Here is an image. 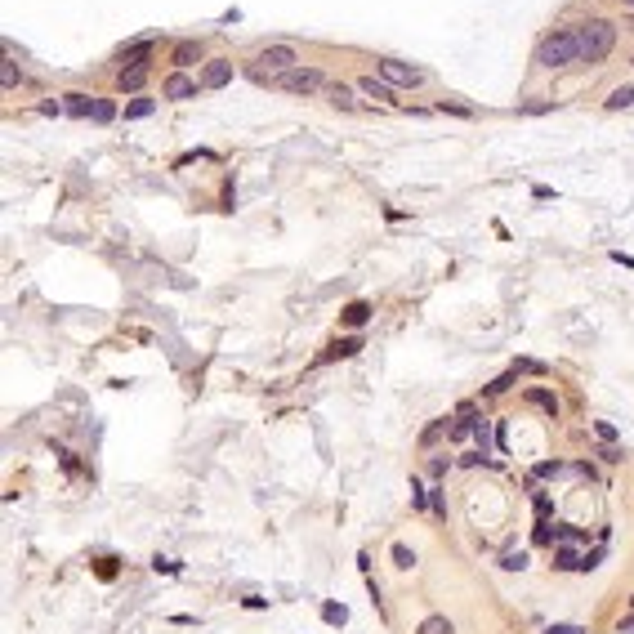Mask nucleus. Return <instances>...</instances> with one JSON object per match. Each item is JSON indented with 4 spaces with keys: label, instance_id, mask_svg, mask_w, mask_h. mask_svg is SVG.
Here are the masks:
<instances>
[{
    "label": "nucleus",
    "instance_id": "nucleus-1",
    "mask_svg": "<svg viewBox=\"0 0 634 634\" xmlns=\"http://www.w3.org/2000/svg\"><path fill=\"white\" fill-rule=\"evenodd\" d=\"M576 45H581V63H603L617 45V23H608V18L576 23Z\"/></svg>",
    "mask_w": 634,
    "mask_h": 634
},
{
    "label": "nucleus",
    "instance_id": "nucleus-2",
    "mask_svg": "<svg viewBox=\"0 0 634 634\" xmlns=\"http://www.w3.org/2000/svg\"><path fill=\"white\" fill-rule=\"evenodd\" d=\"M536 63H541V68H567V63H581L576 27H558V32L545 36V41L536 45Z\"/></svg>",
    "mask_w": 634,
    "mask_h": 634
},
{
    "label": "nucleus",
    "instance_id": "nucleus-3",
    "mask_svg": "<svg viewBox=\"0 0 634 634\" xmlns=\"http://www.w3.org/2000/svg\"><path fill=\"white\" fill-rule=\"evenodd\" d=\"M321 72L317 68H290L286 77H277V90H286V94H313V90H321Z\"/></svg>",
    "mask_w": 634,
    "mask_h": 634
},
{
    "label": "nucleus",
    "instance_id": "nucleus-4",
    "mask_svg": "<svg viewBox=\"0 0 634 634\" xmlns=\"http://www.w3.org/2000/svg\"><path fill=\"white\" fill-rule=\"evenodd\" d=\"M380 77L389 81V85H402V90H415V85L424 81V72H420V68H411V63H402V59H380Z\"/></svg>",
    "mask_w": 634,
    "mask_h": 634
},
{
    "label": "nucleus",
    "instance_id": "nucleus-5",
    "mask_svg": "<svg viewBox=\"0 0 634 634\" xmlns=\"http://www.w3.org/2000/svg\"><path fill=\"white\" fill-rule=\"evenodd\" d=\"M259 63H264V72H277V77H286L290 68H299V54H295V45H268V50L259 54Z\"/></svg>",
    "mask_w": 634,
    "mask_h": 634
},
{
    "label": "nucleus",
    "instance_id": "nucleus-6",
    "mask_svg": "<svg viewBox=\"0 0 634 634\" xmlns=\"http://www.w3.org/2000/svg\"><path fill=\"white\" fill-rule=\"evenodd\" d=\"M197 90H201V85H197L192 77H188V72H170V77H166V85H161V94H166V99H175V103L197 99Z\"/></svg>",
    "mask_w": 634,
    "mask_h": 634
},
{
    "label": "nucleus",
    "instance_id": "nucleus-7",
    "mask_svg": "<svg viewBox=\"0 0 634 634\" xmlns=\"http://www.w3.org/2000/svg\"><path fill=\"white\" fill-rule=\"evenodd\" d=\"M228 81H232V63L228 59H210V63H206V72H201L206 90H224Z\"/></svg>",
    "mask_w": 634,
    "mask_h": 634
},
{
    "label": "nucleus",
    "instance_id": "nucleus-8",
    "mask_svg": "<svg viewBox=\"0 0 634 634\" xmlns=\"http://www.w3.org/2000/svg\"><path fill=\"white\" fill-rule=\"evenodd\" d=\"M148 59H152V41H135V45H126V50H121V72H130V68H148Z\"/></svg>",
    "mask_w": 634,
    "mask_h": 634
},
{
    "label": "nucleus",
    "instance_id": "nucleus-9",
    "mask_svg": "<svg viewBox=\"0 0 634 634\" xmlns=\"http://www.w3.org/2000/svg\"><path fill=\"white\" fill-rule=\"evenodd\" d=\"M170 63H175V72H188L192 63H201V41H179L175 54H170Z\"/></svg>",
    "mask_w": 634,
    "mask_h": 634
},
{
    "label": "nucleus",
    "instance_id": "nucleus-10",
    "mask_svg": "<svg viewBox=\"0 0 634 634\" xmlns=\"http://www.w3.org/2000/svg\"><path fill=\"white\" fill-rule=\"evenodd\" d=\"M581 563H585L581 545H554V567L558 572H581Z\"/></svg>",
    "mask_w": 634,
    "mask_h": 634
},
{
    "label": "nucleus",
    "instance_id": "nucleus-11",
    "mask_svg": "<svg viewBox=\"0 0 634 634\" xmlns=\"http://www.w3.org/2000/svg\"><path fill=\"white\" fill-rule=\"evenodd\" d=\"M357 90L366 94V99H380V103H393V85L389 81H375V77H362L357 81Z\"/></svg>",
    "mask_w": 634,
    "mask_h": 634
},
{
    "label": "nucleus",
    "instance_id": "nucleus-12",
    "mask_svg": "<svg viewBox=\"0 0 634 634\" xmlns=\"http://www.w3.org/2000/svg\"><path fill=\"white\" fill-rule=\"evenodd\" d=\"M357 348H362V339H357V335H348V339H335V344H330L326 353H321V362H335V357H353Z\"/></svg>",
    "mask_w": 634,
    "mask_h": 634
},
{
    "label": "nucleus",
    "instance_id": "nucleus-13",
    "mask_svg": "<svg viewBox=\"0 0 634 634\" xmlns=\"http://www.w3.org/2000/svg\"><path fill=\"white\" fill-rule=\"evenodd\" d=\"M63 112H72V117H94L90 94H63Z\"/></svg>",
    "mask_w": 634,
    "mask_h": 634
},
{
    "label": "nucleus",
    "instance_id": "nucleus-14",
    "mask_svg": "<svg viewBox=\"0 0 634 634\" xmlns=\"http://www.w3.org/2000/svg\"><path fill=\"white\" fill-rule=\"evenodd\" d=\"M326 94H330V103H335L339 112H353V108H357L353 90H348V85H339V81H335V85H326Z\"/></svg>",
    "mask_w": 634,
    "mask_h": 634
},
{
    "label": "nucleus",
    "instance_id": "nucleus-15",
    "mask_svg": "<svg viewBox=\"0 0 634 634\" xmlns=\"http://www.w3.org/2000/svg\"><path fill=\"white\" fill-rule=\"evenodd\" d=\"M523 397H527V402H532V406H541V411H550V415H558V397H554L550 389H527Z\"/></svg>",
    "mask_w": 634,
    "mask_h": 634
},
{
    "label": "nucleus",
    "instance_id": "nucleus-16",
    "mask_svg": "<svg viewBox=\"0 0 634 634\" xmlns=\"http://www.w3.org/2000/svg\"><path fill=\"white\" fill-rule=\"evenodd\" d=\"M339 317H344V326H362V321L371 317V304H366V299H353V304H348Z\"/></svg>",
    "mask_w": 634,
    "mask_h": 634
},
{
    "label": "nucleus",
    "instance_id": "nucleus-17",
    "mask_svg": "<svg viewBox=\"0 0 634 634\" xmlns=\"http://www.w3.org/2000/svg\"><path fill=\"white\" fill-rule=\"evenodd\" d=\"M415 634H456V626H451L447 617H424V621H420V630H415Z\"/></svg>",
    "mask_w": 634,
    "mask_h": 634
},
{
    "label": "nucleus",
    "instance_id": "nucleus-18",
    "mask_svg": "<svg viewBox=\"0 0 634 634\" xmlns=\"http://www.w3.org/2000/svg\"><path fill=\"white\" fill-rule=\"evenodd\" d=\"M442 433H451V420H447V415H442V420H433V424H429V429H424V433H420V447H433V442H438V438H442Z\"/></svg>",
    "mask_w": 634,
    "mask_h": 634
},
{
    "label": "nucleus",
    "instance_id": "nucleus-19",
    "mask_svg": "<svg viewBox=\"0 0 634 634\" xmlns=\"http://www.w3.org/2000/svg\"><path fill=\"white\" fill-rule=\"evenodd\" d=\"M157 112V99H135V103H126V117L130 121H143V117H152Z\"/></svg>",
    "mask_w": 634,
    "mask_h": 634
},
{
    "label": "nucleus",
    "instance_id": "nucleus-20",
    "mask_svg": "<svg viewBox=\"0 0 634 634\" xmlns=\"http://www.w3.org/2000/svg\"><path fill=\"white\" fill-rule=\"evenodd\" d=\"M621 108H634V85H621V90H612L608 112H621Z\"/></svg>",
    "mask_w": 634,
    "mask_h": 634
},
{
    "label": "nucleus",
    "instance_id": "nucleus-21",
    "mask_svg": "<svg viewBox=\"0 0 634 634\" xmlns=\"http://www.w3.org/2000/svg\"><path fill=\"white\" fill-rule=\"evenodd\" d=\"M321 621H326V626H344L348 608H344V603H321Z\"/></svg>",
    "mask_w": 634,
    "mask_h": 634
},
{
    "label": "nucleus",
    "instance_id": "nucleus-22",
    "mask_svg": "<svg viewBox=\"0 0 634 634\" xmlns=\"http://www.w3.org/2000/svg\"><path fill=\"white\" fill-rule=\"evenodd\" d=\"M121 90H143V81H148V68H130V72H121Z\"/></svg>",
    "mask_w": 634,
    "mask_h": 634
},
{
    "label": "nucleus",
    "instance_id": "nucleus-23",
    "mask_svg": "<svg viewBox=\"0 0 634 634\" xmlns=\"http://www.w3.org/2000/svg\"><path fill=\"white\" fill-rule=\"evenodd\" d=\"M112 117H117V103H112V99H94V121H99V126H108Z\"/></svg>",
    "mask_w": 634,
    "mask_h": 634
},
{
    "label": "nucleus",
    "instance_id": "nucleus-24",
    "mask_svg": "<svg viewBox=\"0 0 634 634\" xmlns=\"http://www.w3.org/2000/svg\"><path fill=\"white\" fill-rule=\"evenodd\" d=\"M500 567H505V572H523V567H527V554H523V550L500 554Z\"/></svg>",
    "mask_w": 634,
    "mask_h": 634
},
{
    "label": "nucleus",
    "instance_id": "nucleus-25",
    "mask_svg": "<svg viewBox=\"0 0 634 634\" xmlns=\"http://www.w3.org/2000/svg\"><path fill=\"white\" fill-rule=\"evenodd\" d=\"M393 567H402V572H406V567H415V550H406V545L397 541L393 545Z\"/></svg>",
    "mask_w": 634,
    "mask_h": 634
},
{
    "label": "nucleus",
    "instance_id": "nucleus-26",
    "mask_svg": "<svg viewBox=\"0 0 634 634\" xmlns=\"http://www.w3.org/2000/svg\"><path fill=\"white\" fill-rule=\"evenodd\" d=\"M411 505H415V509H429V505H433V496L420 487V478H411Z\"/></svg>",
    "mask_w": 634,
    "mask_h": 634
},
{
    "label": "nucleus",
    "instance_id": "nucleus-27",
    "mask_svg": "<svg viewBox=\"0 0 634 634\" xmlns=\"http://www.w3.org/2000/svg\"><path fill=\"white\" fill-rule=\"evenodd\" d=\"M18 81H23V72H18L14 63H5V68H0V85H5V90H14Z\"/></svg>",
    "mask_w": 634,
    "mask_h": 634
},
{
    "label": "nucleus",
    "instance_id": "nucleus-28",
    "mask_svg": "<svg viewBox=\"0 0 634 634\" xmlns=\"http://www.w3.org/2000/svg\"><path fill=\"white\" fill-rule=\"evenodd\" d=\"M532 474H536V478H554V474H563V465H558V460H541Z\"/></svg>",
    "mask_w": 634,
    "mask_h": 634
},
{
    "label": "nucleus",
    "instance_id": "nucleus-29",
    "mask_svg": "<svg viewBox=\"0 0 634 634\" xmlns=\"http://www.w3.org/2000/svg\"><path fill=\"white\" fill-rule=\"evenodd\" d=\"M514 375H518V366H514V371H505L500 380H491V384H487V393H505L509 384H514Z\"/></svg>",
    "mask_w": 634,
    "mask_h": 634
},
{
    "label": "nucleus",
    "instance_id": "nucleus-30",
    "mask_svg": "<svg viewBox=\"0 0 634 634\" xmlns=\"http://www.w3.org/2000/svg\"><path fill=\"white\" fill-rule=\"evenodd\" d=\"M594 433H599V438H603V442H617V429H612V424H608V420H594Z\"/></svg>",
    "mask_w": 634,
    "mask_h": 634
},
{
    "label": "nucleus",
    "instance_id": "nucleus-31",
    "mask_svg": "<svg viewBox=\"0 0 634 634\" xmlns=\"http://www.w3.org/2000/svg\"><path fill=\"white\" fill-rule=\"evenodd\" d=\"M152 567H157V572H166V576H175V572H179V563H175V558H161V554L152 558Z\"/></svg>",
    "mask_w": 634,
    "mask_h": 634
},
{
    "label": "nucleus",
    "instance_id": "nucleus-32",
    "mask_svg": "<svg viewBox=\"0 0 634 634\" xmlns=\"http://www.w3.org/2000/svg\"><path fill=\"white\" fill-rule=\"evenodd\" d=\"M99 576H103V581H112V576H117V558H103V563H99Z\"/></svg>",
    "mask_w": 634,
    "mask_h": 634
},
{
    "label": "nucleus",
    "instance_id": "nucleus-33",
    "mask_svg": "<svg viewBox=\"0 0 634 634\" xmlns=\"http://www.w3.org/2000/svg\"><path fill=\"white\" fill-rule=\"evenodd\" d=\"M550 108H554V103H527L523 117H541V112H550Z\"/></svg>",
    "mask_w": 634,
    "mask_h": 634
},
{
    "label": "nucleus",
    "instance_id": "nucleus-34",
    "mask_svg": "<svg viewBox=\"0 0 634 634\" xmlns=\"http://www.w3.org/2000/svg\"><path fill=\"white\" fill-rule=\"evenodd\" d=\"M438 108H442V112H456V117H469V108H465V103H447V99H442Z\"/></svg>",
    "mask_w": 634,
    "mask_h": 634
},
{
    "label": "nucleus",
    "instance_id": "nucleus-35",
    "mask_svg": "<svg viewBox=\"0 0 634 634\" xmlns=\"http://www.w3.org/2000/svg\"><path fill=\"white\" fill-rule=\"evenodd\" d=\"M447 469H451V460H442V456H438V460H433V465H429V474H433V478H442V474H447Z\"/></svg>",
    "mask_w": 634,
    "mask_h": 634
},
{
    "label": "nucleus",
    "instance_id": "nucleus-36",
    "mask_svg": "<svg viewBox=\"0 0 634 634\" xmlns=\"http://www.w3.org/2000/svg\"><path fill=\"white\" fill-rule=\"evenodd\" d=\"M41 112H45V117H59V112H63V103H54V99H45V103H41Z\"/></svg>",
    "mask_w": 634,
    "mask_h": 634
},
{
    "label": "nucleus",
    "instance_id": "nucleus-37",
    "mask_svg": "<svg viewBox=\"0 0 634 634\" xmlns=\"http://www.w3.org/2000/svg\"><path fill=\"white\" fill-rule=\"evenodd\" d=\"M599 456H603V460H608V465H617V460H626V456H621V451H617V447H603V451H599Z\"/></svg>",
    "mask_w": 634,
    "mask_h": 634
},
{
    "label": "nucleus",
    "instance_id": "nucleus-38",
    "mask_svg": "<svg viewBox=\"0 0 634 634\" xmlns=\"http://www.w3.org/2000/svg\"><path fill=\"white\" fill-rule=\"evenodd\" d=\"M545 634H585V630H581V626H550Z\"/></svg>",
    "mask_w": 634,
    "mask_h": 634
},
{
    "label": "nucleus",
    "instance_id": "nucleus-39",
    "mask_svg": "<svg viewBox=\"0 0 634 634\" xmlns=\"http://www.w3.org/2000/svg\"><path fill=\"white\" fill-rule=\"evenodd\" d=\"M621 634H634V612H630V617H621V626H617Z\"/></svg>",
    "mask_w": 634,
    "mask_h": 634
},
{
    "label": "nucleus",
    "instance_id": "nucleus-40",
    "mask_svg": "<svg viewBox=\"0 0 634 634\" xmlns=\"http://www.w3.org/2000/svg\"><path fill=\"white\" fill-rule=\"evenodd\" d=\"M621 5H630V9H634V0H621Z\"/></svg>",
    "mask_w": 634,
    "mask_h": 634
},
{
    "label": "nucleus",
    "instance_id": "nucleus-41",
    "mask_svg": "<svg viewBox=\"0 0 634 634\" xmlns=\"http://www.w3.org/2000/svg\"><path fill=\"white\" fill-rule=\"evenodd\" d=\"M630 608H634V599H630Z\"/></svg>",
    "mask_w": 634,
    "mask_h": 634
}]
</instances>
